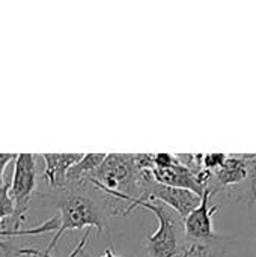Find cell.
<instances>
[{"label": "cell", "mask_w": 256, "mask_h": 257, "mask_svg": "<svg viewBox=\"0 0 256 257\" xmlns=\"http://www.w3.org/2000/svg\"><path fill=\"white\" fill-rule=\"evenodd\" d=\"M110 197L127 202V209L118 215H127L134 208H143L152 212L158 221V229L146 239V251L149 257H181L186 251L184 220L169 206L163 203H152L140 199H133L119 193H106Z\"/></svg>", "instance_id": "cell-1"}, {"label": "cell", "mask_w": 256, "mask_h": 257, "mask_svg": "<svg viewBox=\"0 0 256 257\" xmlns=\"http://www.w3.org/2000/svg\"><path fill=\"white\" fill-rule=\"evenodd\" d=\"M63 190V194L56 202L59 209V229L44 251L45 254H51L62 235L68 230L97 229L101 233L106 227V214L92 197L80 190Z\"/></svg>", "instance_id": "cell-2"}, {"label": "cell", "mask_w": 256, "mask_h": 257, "mask_svg": "<svg viewBox=\"0 0 256 257\" xmlns=\"http://www.w3.org/2000/svg\"><path fill=\"white\" fill-rule=\"evenodd\" d=\"M142 173L136 166L134 154H109L88 184L103 193H119L139 199Z\"/></svg>", "instance_id": "cell-3"}, {"label": "cell", "mask_w": 256, "mask_h": 257, "mask_svg": "<svg viewBox=\"0 0 256 257\" xmlns=\"http://www.w3.org/2000/svg\"><path fill=\"white\" fill-rule=\"evenodd\" d=\"M211 197L213 193L205 188L199 206L184 218L186 251L181 257H208L213 242L225 241L213 229V217L219 211V206L210 205Z\"/></svg>", "instance_id": "cell-4"}, {"label": "cell", "mask_w": 256, "mask_h": 257, "mask_svg": "<svg viewBox=\"0 0 256 257\" xmlns=\"http://www.w3.org/2000/svg\"><path fill=\"white\" fill-rule=\"evenodd\" d=\"M9 196L14 203V230H21L30 208V200L36 188V161L33 154H18L14 161Z\"/></svg>", "instance_id": "cell-5"}, {"label": "cell", "mask_w": 256, "mask_h": 257, "mask_svg": "<svg viewBox=\"0 0 256 257\" xmlns=\"http://www.w3.org/2000/svg\"><path fill=\"white\" fill-rule=\"evenodd\" d=\"M140 200L154 202L158 200L160 203L174 209L183 220L199 206L201 197L189 190L174 188L167 185H161L154 181L151 172H143L140 178Z\"/></svg>", "instance_id": "cell-6"}, {"label": "cell", "mask_w": 256, "mask_h": 257, "mask_svg": "<svg viewBox=\"0 0 256 257\" xmlns=\"http://www.w3.org/2000/svg\"><path fill=\"white\" fill-rule=\"evenodd\" d=\"M247 163H249V154L226 155V160L222 164V167L213 172L207 190H210L214 196L222 190L229 191L240 187L247 179Z\"/></svg>", "instance_id": "cell-7"}, {"label": "cell", "mask_w": 256, "mask_h": 257, "mask_svg": "<svg viewBox=\"0 0 256 257\" xmlns=\"http://www.w3.org/2000/svg\"><path fill=\"white\" fill-rule=\"evenodd\" d=\"M151 175H152L154 181L161 185L189 190L199 197H202V194L205 191L204 185L198 181L196 175L189 167L181 164L180 161H177L174 166H170L167 169H152Z\"/></svg>", "instance_id": "cell-8"}, {"label": "cell", "mask_w": 256, "mask_h": 257, "mask_svg": "<svg viewBox=\"0 0 256 257\" xmlns=\"http://www.w3.org/2000/svg\"><path fill=\"white\" fill-rule=\"evenodd\" d=\"M84 154H42L45 161L44 178L53 188H65L68 170L77 164Z\"/></svg>", "instance_id": "cell-9"}, {"label": "cell", "mask_w": 256, "mask_h": 257, "mask_svg": "<svg viewBox=\"0 0 256 257\" xmlns=\"http://www.w3.org/2000/svg\"><path fill=\"white\" fill-rule=\"evenodd\" d=\"M106 154H84L83 158L74 164L66 173V190H81L86 187L95 169L103 163Z\"/></svg>", "instance_id": "cell-10"}, {"label": "cell", "mask_w": 256, "mask_h": 257, "mask_svg": "<svg viewBox=\"0 0 256 257\" xmlns=\"http://www.w3.org/2000/svg\"><path fill=\"white\" fill-rule=\"evenodd\" d=\"M228 197L235 203H249L250 206L256 202V154H249L247 163V179L240 187L229 190Z\"/></svg>", "instance_id": "cell-11"}, {"label": "cell", "mask_w": 256, "mask_h": 257, "mask_svg": "<svg viewBox=\"0 0 256 257\" xmlns=\"http://www.w3.org/2000/svg\"><path fill=\"white\" fill-rule=\"evenodd\" d=\"M91 232H92V229H88V230H86V233H84V236L81 238V241L77 244V247L72 250V253L68 257H77L81 251H83L84 245H88V241H89V238H91ZM14 254H15V256L27 257H51L50 254H45L44 251H38V250H33V248H21V250H18V251L14 253Z\"/></svg>", "instance_id": "cell-12"}, {"label": "cell", "mask_w": 256, "mask_h": 257, "mask_svg": "<svg viewBox=\"0 0 256 257\" xmlns=\"http://www.w3.org/2000/svg\"><path fill=\"white\" fill-rule=\"evenodd\" d=\"M228 154H202V167L208 172H216L225 163Z\"/></svg>", "instance_id": "cell-13"}, {"label": "cell", "mask_w": 256, "mask_h": 257, "mask_svg": "<svg viewBox=\"0 0 256 257\" xmlns=\"http://www.w3.org/2000/svg\"><path fill=\"white\" fill-rule=\"evenodd\" d=\"M152 161H154V169H167L174 166L178 160L177 155L172 154H154Z\"/></svg>", "instance_id": "cell-14"}, {"label": "cell", "mask_w": 256, "mask_h": 257, "mask_svg": "<svg viewBox=\"0 0 256 257\" xmlns=\"http://www.w3.org/2000/svg\"><path fill=\"white\" fill-rule=\"evenodd\" d=\"M18 154H0V187L5 184V169L9 163L15 161Z\"/></svg>", "instance_id": "cell-15"}, {"label": "cell", "mask_w": 256, "mask_h": 257, "mask_svg": "<svg viewBox=\"0 0 256 257\" xmlns=\"http://www.w3.org/2000/svg\"><path fill=\"white\" fill-rule=\"evenodd\" d=\"M80 257H89V256H86V254H84V251H81V253H80ZM101 257H119V256L113 251V247L110 245V247L104 251V254H103Z\"/></svg>", "instance_id": "cell-16"}]
</instances>
